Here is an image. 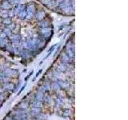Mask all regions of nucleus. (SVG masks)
<instances>
[{
	"label": "nucleus",
	"mask_w": 128,
	"mask_h": 120,
	"mask_svg": "<svg viewBox=\"0 0 128 120\" xmlns=\"http://www.w3.org/2000/svg\"><path fill=\"white\" fill-rule=\"evenodd\" d=\"M37 17H38V19H42V18L44 17V13H43V12H39V13L38 14Z\"/></svg>",
	"instance_id": "7ed1b4c3"
},
{
	"label": "nucleus",
	"mask_w": 128,
	"mask_h": 120,
	"mask_svg": "<svg viewBox=\"0 0 128 120\" xmlns=\"http://www.w3.org/2000/svg\"><path fill=\"white\" fill-rule=\"evenodd\" d=\"M26 11H22L21 12H19V16L21 17V18H24V17H26Z\"/></svg>",
	"instance_id": "f03ea898"
},
{
	"label": "nucleus",
	"mask_w": 128,
	"mask_h": 120,
	"mask_svg": "<svg viewBox=\"0 0 128 120\" xmlns=\"http://www.w3.org/2000/svg\"><path fill=\"white\" fill-rule=\"evenodd\" d=\"M23 9H24V6H23V5H21V6H19V8L17 9V11L19 13V12H21L22 11H23Z\"/></svg>",
	"instance_id": "20e7f679"
},
{
	"label": "nucleus",
	"mask_w": 128,
	"mask_h": 120,
	"mask_svg": "<svg viewBox=\"0 0 128 120\" xmlns=\"http://www.w3.org/2000/svg\"><path fill=\"white\" fill-rule=\"evenodd\" d=\"M26 17L27 19H30L32 17L33 14H34V11H35V7L33 5H30L27 7L26 8Z\"/></svg>",
	"instance_id": "f257e3e1"
}]
</instances>
